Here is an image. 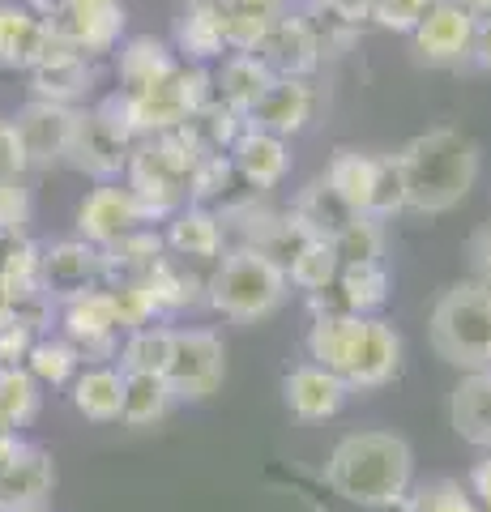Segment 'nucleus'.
Here are the masks:
<instances>
[{
	"instance_id": "obj_35",
	"label": "nucleus",
	"mask_w": 491,
	"mask_h": 512,
	"mask_svg": "<svg viewBox=\"0 0 491 512\" xmlns=\"http://www.w3.org/2000/svg\"><path fill=\"white\" fill-rule=\"evenodd\" d=\"M171 389L163 376H124V414L120 419L129 427H150L158 419H167L171 410Z\"/></svg>"
},
{
	"instance_id": "obj_23",
	"label": "nucleus",
	"mask_w": 491,
	"mask_h": 512,
	"mask_svg": "<svg viewBox=\"0 0 491 512\" xmlns=\"http://www.w3.org/2000/svg\"><path fill=\"white\" fill-rule=\"evenodd\" d=\"M363 320L368 316H355V312H325L312 320L308 329V359L325 372L342 376L346 363H351L355 346H359V333H363Z\"/></svg>"
},
{
	"instance_id": "obj_28",
	"label": "nucleus",
	"mask_w": 491,
	"mask_h": 512,
	"mask_svg": "<svg viewBox=\"0 0 491 512\" xmlns=\"http://www.w3.org/2000/svg\"><path fill=\"white\" fill-rule=\"evenodd\" d=\"M39 252L26 235H0V295L9 303H26L43 295L39 286Z\"/></svg>"
},
{
	"instance_id": "obj_46",
	"label": "nucleus",
	"mask_w": 491,
	"mask_h": 512,
	"mask_svg": "<svg viewBox=\"0 0 491 512\" xmlns=\"http://www.w3.org/2000/svg\"><path fill=\"white\" fill-rule=\"evenodd\" d=\"M453 5H457V9H466L474 22H479V18H491V0H453Z\"/></svg>"
},
{
	"instance_id": "obj_34",
	"label": "nucleus",
	"mask_w": 491,
	"mask_h": 512,
	"mask_svg": "<svg viewBox=\"0 0 491 512\" xmlns=\"http://www.w3.org/2000/svg\"><path fill=\"white\" fill-rule=\"evenodd\" d=\"M82 350H77L69 338H39L35 346H30L26 355V372L35 376L39 384H56V389H65V384H73V376L82 372Z\"/></svg>"
},
{
	"instance_id": "obj_43",
	"label": "nucleus",
	"mask_w": 491,
	"mask_h": 512,
	"mask_svg": "<svg viewBox=\"0 0 491 512\" xmlns=\"http://www.w3.org/2000/svg\"><path fill=\"white\" fill-rule=\"evenodd\" d=\"M466 491H470V500H479L483 508H491V453H483V457L470 466Z\"/></svg>"
},
{
	"instance_id": "obj_1",
	"label": "nucleus",
	"mask_w": 491,
	"mask_h": 512,
	"mask_svg": "<svg viewBox=\"0 0 491 512\" xmlns=\"http://www.w3.org/2000/svg\"><path fill=\"white\" fill-rule=\"evenodd\" d=\"M389 163L398 171L402 210L449 214L470 197L483 167V150L462 128H427L410 137Z\"/></svg>"
},
{
	"instance_id": "obj_37",
	"label": "nucleus",
	"mask_w": 491,
	"mask_h": 512,
	"mask_svg": "<svg viewBox=\"0 0 491 512\" xmlns=\"http://www.w3.org/2000/svg\"><path fill=\"white\" fill-rule=\"evenodd\" d=\"M410 512H479V504L470 500V491L457 478H432V483L415 487V495L402 500Z\"/></svg>"
},
{
	"instance_id": "obj_39",
	"label": "nucleus",
	"mask_w": 491,
	"mask_h": 512,
	"mask_svg": "<svg viewBox=\"0 0 491 512\" xmlns=\"http://www.w3.org/2000/svg\"><path fill=\"white\" fill-rule=\"evenodd\" d=\"M30 222V188L22 184V175L0 180V235H22Z\"/></svg>"
},
{
	"instance_id": "obj_12",
	"label": "nucleus",
	"mask_w": 491,
	"mask_h": 512,
	"mask_svg": "<svg viewBox=\"0 0 491 512\" xmlns=\"http://www.w3.org/2000/svg\"><path fill=\"white\" fill-rule=\"evenodd\" d=\"M398 372H402V333L393 329L389 320L368 316V320H363V333H359L355 355H351V363H346V372H342L346 389L368 393V389L389 384Z\"/></svg>"
},
{
	"instance_id": "obj_20",
	"label": "nucleus",
	"mask_w": 491,
	"mask_h": 512,
	"mask_svg": "<svg viewBox=\"0 0 491 512\" xmlns=\"http://www.w3.org/2000/svg\"><path fill=\"white\" fill-rule=\"evenodd\" d=\"M449 423L466 444L491 453V367L466 372L449 397Z\"/></svg>"
},
{
	"instance_id": "obj_25",
	"label": "nucleus",
	"mask_w": 491,
	"mask_h": 512,
	"mask_svg": "<svg viewBox=\"0 0 491 512\" xmlns=\"http://www.w3.org/2000/svg\"><path fill=\"white\" fill-rule=\"evenodd\" d=\"M227 13H231L227 0H188L180 30H176L180 52L197 56V60L223 56V47H227Z\"/></svg>"
},
{
	"instance_id": "obj_22",
	"label": "nucleus",
	"mask_w": 491,
	"mask_h": 512,
	"mask_svg": "<svg viewBox=\"0 0 491 512\" xmlns=\"http://www.w3.org/2000/svg\"><path fill=\"white\" fill-rule=\"evenodd\" d=\"M69 397H73V406H77L82 419L120 423V414H124V372L120 367H107V363H90L73 376Z\"/></svg>"
},
{
	"instance_id": "obj_32",
	"label": "nucleus",
	"mask_w": 491,
	"mask_h": 512,
	"mask_svg": "<svg viewBox=\"0 0 491 512\" xmlns=\"http://www.w3.org/2000/svg\"><path fill=\"white\" fill-rule=\"evenodd\" d=\"M338 252L329 239H299L287 265V282L299 286V291H325L329 282H338Z\"/></svg>"
},
{
	"instance_id": "obj_30",
	"label": "nucleus",
	"mask_w": 491,
	"mask_h": 512,
	"mask_svg": "<svg viewBox=\"0 0 491 512\" xmlns=\"http://www.w3.org/2000/svg\"><path fill=\"white\" fill-rule=\"evenodd\" d=\"M338 286H342V303L355 316H376L389 299V269L385 261H359V265H342L338 269Z\"/></svg>"
},
{
	"instance_id": "obj_45",
	"label": "nucleus",
	"mask_w": 491,
	"mask_h": 512,
	"mask_svg": "<svg viewBox=\"0 0 491 512\" xmlns=\"http://www.w3.org/2000/svg\"><path fill=\"white\" fill-rule=\"evenodd\" d=\"M22 448H26V440H22V436H13V431H0V470H5L9 461L22 453Z\"/></svg>"
},
{
	"instance_id": "obj_42",
	"label": "nucleus",
	"mask_w": 491,
	"mask_h": 512,
	"mask_svg": "<svg viewBox=\"0 0 491 512\" xmlns=\"http://www.w3.org/2000/svg\"><path fill=\"white\" fill-rule=\"evenodd\" d=\"M466 256H470V269L479 274L474 282H487V286H491V222H483V227L470 235Z\"/></svg>"
},
{
	"instance_id": "obj_21",
	"label": "nucleus",
	"mask_w": 491,
	"mask_h": 512,
	"mask_svg": "<svg viewBox=\"0 0 491 512\" xmlns=\"http://www.w3.org/2000/svg\"><path fill=\"white\" fill-rule=\"evenodd\" d=\"M56 35L65 39L73 52H107L116 47V39L124 35V5L112 0V5H90V9H65L52 22Z\"/></svg>"
},
{
	"instance_id": "obj_4",
	"label": "nucleus",
	"mask_w": 491,
	"mask_h": 512,
	"mask_svg": "<svg viewBox=\"0 0 491 512\" xmlns=\"http://www.w3.org/2000/svg\"><path fill=\"white\" fill-rule=\"evenodd\" d=\"M210 308L223 312L240 325H257V320L274 316L291 295L287 265L274 261L265 248H235L218 261L210 278Z\"/></svg>"
},
{
	"instance_id": "obj_50",
	"label": "nucleus",
	"mask_w": 491,
	"mask_h": 512,
	"mask_svg": "<svg viewBox=\"0 0 491 512\" xmlns=\"http://www.w3.org/2000/svg\"><path fill=\"white\" fill-rule=\"evenodd\" d=\"M479 512H491V508H479Z\"/></svg>"
},
{
	"instance_id": "obj_48",
	"label": "nucleus",
	"mask_w": 491,
	"mask_h": 512,
	"mask_svg": "<svg viewBox=\"0 0 491 512\" xmlns=\"http://www.w3.org/2000/svg\"><path fill=\"white\" fill-rule=\"evenodd\" d=\"M90 5H112V0H65V9H90Z\"/></svg>"
},
{
	"instance_id": "obj_11",
	"label": "nucleus",
	"mask_w": 491,
	"mask_h": 512,
	"mask_svg": "<svg viewBox=\"0 0 491 512\" xmlns=\"http://www.w3.org/2000/svg\"><path fill=\"white\" fill-rule=\"evenodd\" d=\"M103 278V252L86 244V239H65L39 252V286L47 299L69 303L77 295L94 291Z\"/></svg>"
},
{
	"instance_id": "obj_33",
	"label": "nucleus",
	"mask_w": 491,
	"mask_h": 512,
	"mask_svg": "<svg viewBox=\"0 0 491 512\" xmlns=\"http://www.w3.org/2000/svg\"><path fill=\"white\" fill-rule=\"evenodd\" d=\"M39 414V380L26 367H0V431H18Z\"/></svg>"
},
{
	"instance_id": "obj_27",
	"label": "nucleus",
	"mask_w": 491,
	"mask_h": 512,
	"mask_svg": "<svg viewBox=\"0 0 491 512\" xmlns=\"http://www.w3.org/2000/svg\"><path fill=\"white\" fill-rule=\"evenodd\" d=\"M214 90H218V99L227 103V111H235V116H248L252 111V103L265 94V86L274 82V73L265 69V64L257 60V56H244V52H231L227 60H223V69H218V77H214Z\"/></svg>"
},
{
	"instance_id": "obj_38",
	"label": "nucleus",
	"mask_w": 491,
	"mask_h": 512,
	"mask_svg": "<svg viewBox=\"0 0 491 512\" xmlns=\"http://www.w3.org/2000/svg\"><path fill=\"white\" fill-rule=\"evenodd\" d=\"M427 9H432V0H372L376 26L393 30V35H415V26L423 22Z\"/></svg>"
},
{
	"instance_id": "obj_19",
	"label": "nucleus",
	"mask_w": 491,
	"mask_h": 512,
	"mask_svg": "<svg viewBox=\"0 0 491 512\" xmlns=\"http://www.w3.org/2000/svg\"><path fill=\"white\" fill-rule=\"evenodd\" d=\"M231 167L240 171L252 188H278L291 171L287 141L274 133H261V128H244L231 146Z\"/></svg>"
},
{
	"instance_id": "obj_13",
	"label": "nucleus",
	"mask_w": 491,
	"mask_h": 512,
	"mask_svg": "<svg viewBox=\"0 0 491 512\" xmlns=\"http://www.w3.org/2000/svg\"><path fill=\"white\" fill-rule=\"evenodd\" d=\"M69 52V43L56 35L47 18H35L30 9L0 5V64H18V69H39L43 60Z\"/></svg>"
},
{
	"instance_id": "obj_47",
	"label": "nucleus",
	"mask_w": 491,
	"mask_h": 512,
	"mask_svg": "<svg viewBox=\"0 0 491 512\" xmlns=\"http://www.w3.org/2000/svg\"><path fill=\"white\" fill-rule=\"evenodd\" d=\"M235 9H248V13H269L274 18V9H278V0H231Z\"/></svg>"
},
{
	"instance_id": "obj_9",
	"label": "nucleus",
	"mask_w": 491,
	"mask_h": 512,
	"mask_svg": "<svg viewBox=\"0 0 491 512\" xmlns=\"http://www.w3.org/2000/svg\"><path fill=\"white\" fill-rule=\"evenodd\" d=\"M18 133V146L26 167H52L60 158H69L73 133H77V111L65 103H47L35 99L18 111V120H9Z\"/></svg>"
},
{
	"instance_id": "obj_14",
	"label": "nucleus",
	"mask_w": 491,
	"mask_h": 512,
	"mask_svg": "<svg viewBox=\"0 0 491 512\" xmlns=\"http://www.w3.org/2000/svg\"><path fill=\"white\" fill-rule=\"evenodd\" d=\"M346 397H351L346 380L325 372V367H316V363H299L287 372V380H282V402H287V410L304 423L334 419V414L346 406Z\"/></svg>"
},
{
	"instance_id": "obj_7",
	"label": "nucleus",
	"mask_w": 491,
	"mask_h": 512,
	"mask_svg": "<svg viewBox=\"0 0 491 512\" xmlns=\"http://www.w3.org/2000/svg\"><path fill=\"white\" fill-rule=\"evenodd\" d=\"M129 137L133 133L120 120L116 99H107L99 111H77V133H73L69 158L107 184L116 171L129 167Z\"/></svg>"
},
{
	"instance_id": "obj_5",
	"label": "nucleus",
	"mask_w": 491,
	"mask_h": 512,
	"mask_svg": "<svg viewBox=\"0 0 491 512\" xmlns=\"http://www.w3.org/2000/svg\"><path fill=\"white\" fill-rule=\"evenodd\" d=\"M321 180L351 214L385 222L402 210L398 171H393L389 158H376V154H363V150H334Z\"/></svg>"
},
{
	"instance_id": "obj_18",
	"label": "nucleus",
	"mask_w": 491,
	"mask_h": 512,
	"mask_svg": "<svg viewBox=\"0 0 491 512\" xmlns=\"http://www.w3.org/2000/svg\"><path fill=\"white\" fill-rule=\"evenodd\" d=\"M252 56L274 77H304L316 64V35H312V26L299 18H274Z\"/></svg>"
},
{
	"instance_id": "obj_16",
	"label": "nucleus",
	"mask_w": 491,
	"mask_h": 512,
	"mask_svg": "<svg viewBox=\"0 0 491 512\" xmlns=\"http://www.w3.org/2000/svg\"><path fill=\"white\" fill-rule=\"evenodd\" d=\"M312 86L304 77H274L265 86V94L248 111V128H261V133H274L287 141L291 133H299L308 120H312Z\"/></svg>"
},
{
	"instance_id": "obj_40",
	"label": "nucleus",
	"mask_w": 491,
	"mask_h": 512,
	"mask_svg": "<svg viewBox=\"0 0 491 512\" xmlns=\"http://www.w3.org/2000/svg\"><path fill=\"white\" fill-rule=\"evenodd\" d=\"M269 22H274L269 13H248V9L231 5V13H227V47H231V52L252 56V52H257V43L265 39Z\"/></svg>"
},
{
	"instance_id": "obj_17",
	"label": "nucleus",
	"mask_w": 491,
	"mask_h": 512,
	"mask_svg": "<svg viewBox=\"0 0 491 512\" xmlns=\"http://www.w3.org/2000/svg\"><path fill=\"white\" fill-rule=\"evenodd\" d=\"M56 487V461L47 448L26 444L18 457L0 470V512H26L43 508Z\"/></svg>"
},
{
	"instance_id": "obj_15",
	"label": "nucleus",
	"mask_w": 491,
	"mask_h": 512,
	"mask_svg": "<svg viewBox=\"0 0 491 512\" xmlns=\"http://www.w3.org/2000/svg\"><path fill=\"white\" fill-rule=\"evenodd\" d=\"M474 39V18L466 9H457L453 0H432V9L423 13L415 26V52L427 64H457L470 56Z\"/></svg>"
},
{
	"instance_id": "obj_6",
	"label": "nucleus",
	"mask_w": 491,
	"mask_h": 512,
	"mask_svg": "<svg viewBox=\"0 0 491 512\" xmlns=\"http://www.w3.org/2000/svg\"><path fill=\"white\" fill-rule=\"evenodd\" d=\"M227 376V346L210 329H176L171 333V359H167V389L176 402H205L223 389Z\"/></svg>"
},
{
	"instance_id": "obj_2",
	"label": "nucleus",
	"mask_w": 491,
	"mask_h": 512,
	"mask_svg": "<svg viewBox=\"0 0 491 512\" xmlns=\"http://www.w3.org/2000/svg\"><path fill=\"white\" fill-rule=\"evenodd\" d=\"M325 483L346 504L393 508L415 483V448L398 431H351L329 453Z\"/></svg>"
},
{
	"instance_id": "obj_3",
	"label": "nucleus",
	"mask_w": 491,
	"mask_h": 512,
	"mask_svg": "<svg viewBox=\"0 0 491 512\" xmlns=\"http://www.w3.org/2000/svg\"><path fill=\"white\" fill-rule=\"evenodd\" d=\"M427 342L457 372L491 367V286L466 278L440 291L427 316Z\"/></svg>"
},
{
	"instance_id": "obj_24",
	"label": "nucleus",
	"mask_w": 491,
	"mask_h": 512,
	"mask_svg": "<svg viewBox=\"0 0 491 512\" xmlns=\"http://www.w3.org/2000/svg\"><path fill=\"white\" fill-rule=\"evenodd\" d=\"M176 73H180V64H176V56H171V47L150 39V35L129 39V43L120 47V82H124V94L158 90V86H167Z\"/></svg>"
},
{
	"instance_id": "obj_49",
	"label": "nucleus",
	"mask_w": 491,
	"mask_h": 512,
	"mask_svg": "<svg viewBox=\"0 0 491 512\" xmlns=\"http://www.w3.org/2000/svg\"><path fill=\"white\" fill-rule=\"evenodd\" d=\"M26 512H52V508H47V504H43V508H26Z\"/></svg>"
},
{
	"instance_id": "obj_8",
	"label": "nucleus",
	"mask_w": 491,
	"mask_h": 512,
	"mask_svg": "<svg viewBox=\"0 0 491 512\" xmlns=\"http://www.w3.org/2000/svg\"><path fill=\"white\" fill-rule=\"evenodd\" d=\"M146 222H150V210L137 201V192L129 184H99L77 205V231L94 248H112L124 235L141 231Z\"/></svg>"
},
{
	"instance_id": "obj_36",
	"label": "nucleus",
	"mask_w": 491,
	"mask_h": 512,
	"mask_svg": "<svg viewBox=\"0 0 491 512\" xmlns=\"http://www.w3.org/2000/svg\"><path fill=\"white\" fill-rule=\"evenodd\" d=\"M338 252L342 265H359V261H380L385 256V227L376 218H363V214H351L338 227V235L329 239Z\"/></svg>"
},
{
	"instance_id": "obj_10",
	"label": "nucleus",
	"mask_w": 491,
	"mask_h": 512,
	"mask_svg": "<svg viewBox=\"0 0 491 512\" xmlns=\"http://www.w3.org/2000/svg\"><path fill=\"white\" fill-rule=\"evenodd\" d=\"M65 338L82 350V359H112L116 355V342H120V312H116V299L112 291L94 286V291L77 295L65 303Z\"/></svg>"
},
{
	"instance_id": "obj_41",
	"label": "nucleus",
	"mask_w": 491,
	"mask_h": 512,
	"mask_svg": "<svg viewBox=\"0 0 491 512\" xmlns=\"http://www.w3.org/2000/svg\"><path fill=\"white\" fill-rule=\"evenodd\" d=\"M26 171V158H22V146H18V133L13 124L0 116V180H13V175Z\"/></svg>"
},
{
	"instance_id": "obj_26",
	"label": "nucleus",
	"mask_w": 491,
	"mask_h": 512,
	"mask_svg": "<svg viewBox=\"0 0 491 512\" xmlns=\"http://www.w3.org/2000/svg\"><path fill=\"white\" fill-rule=\"evenodd\" d=\"M163 244L180 256H193V261H214L223 252V218L205 210V205H188V210L171 218Z\"/></svg>"
},
{
	"instance_id": "obj_29",
	"label": "nucleus",
	"mask_w": 491,
	"mask_h": 512,
	"mask_svg": "<svg viewBox=\"0 0 491 512\" xmlns=\"http://www.w3.org/2000/svg\"><path fill=\"white\" fill-rule=\"evenodd\" d=\"M30 77H35V90H39V99L47 103H65L73 107V99H82V94L94 86V73H90V64L82 52H60L52 60H43L39 69H30Z\"/></svg>"
},
{
	"instance_id": "obj_31",
	"label": "nucleus",
	"mask_w": 491,
	"mask_h": 512,
	"mask_svg": "<svg viewBox=\"0 0 491 512\" xmlns=\"http://www.w3.org/2000/svg\"><path fill=\"white\" fill-rule=\"evenodd\" d=\"M171 333L167 325H141L129 329V338L120 346V372L124 376H163L171 359Z\"/></svg>"
},
{
	"instance_id": "obj_44",
	"label": "nucleus",
	"mask_w": 491,
	"mask_h": 512,
	"mask_svg": "<svg viewBox=\"0 0 491 512\" xmlns=\"http://www.w3.org/2000/svg\"><path fill=\"white\" fill-rule=\"evenodd\" d=\"M470 60L479 64V69L491 73V18H479L474 22V39H470Z\"/></svg>"
}]
</instances>
